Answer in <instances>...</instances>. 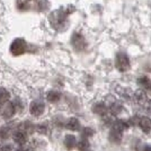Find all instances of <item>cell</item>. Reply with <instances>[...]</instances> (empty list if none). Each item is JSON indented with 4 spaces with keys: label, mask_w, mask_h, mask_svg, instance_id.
<instances>
[{
    "label": "cell",
    "mask_w": 151,
    "mask_h": 151,
    "mask_svg": "<svg viewBox=\"0 0 151 151\" xmlns=\"http://www.w3.org/2000/svg\"><path fill=\"white\" fill-rule=\"evenodd\" d=\"M26 49H27V44H26L25 40L23 38H16L10 44V53L15 57L24 54L26 52Z\"/></svg>",
    "instance_id": "obj_1"
},
{
    "label": "cell",
    "mask_w": 151,
    "mask_h": 151,
    "mask_svg": "<svg viewBox=\"0 0 151 151\" xmlns=\"http://www.w3.org/2000/svg\"><path fill=\"white\" fill-rule=\"evenodd\" d=\"M44 109H45L44 103H42V101H34L31 104V107H29V112L35 117L41 116L42 114L44 113Z\"/></svg>",
    "instance_id": "obj_2"
},
{
    "label": "cell",
    "mask_w": 151,
    "mask_h": 151,
    "mask_svg": "<svg viewBox=\"0 0 151 151\" xmlns=\"http://www.w3.org/2000/svg\"><path fill=\"white\" fill-rule=\"evenodd\" d=\"M116 67L120 71H126L130 68V61H129V58L126 57L125 54L120 53L117 54L116 57Z\"/></svg>",
    "instance_id": "obj_3"
},
{
    "label": "cell",
    "mask_w": 151,
    "mask_h": 151,
    "mask_svg": "<svg viewBox=\"0 0 151 151\" xmlns=\"http://www.w3.org/2000/svg\"><path fill=\"white\" fill-rule=\"evenodd\" d=\"M0 112H1V115H2L4 117L10 119V117H13L15 112H17V111H16V108L14 106L13 101H12V103H8V101H7L6 104H4V106L0 109Z\"/></svg>",
    "instance_id": "obj_4"
},
{
    "label": "cell",
    "mask_w": 151,
    "mask_h": 151,
    "mask_svg": "<svg viewBox=\"0 0 151 151\" xmlns=\"http://www.w3.org/2000/svg\"><path fill=\"white\" fill-rule=\"evenodd\" d=\"M93 112L95 114H97V115H101V116H105L108 112V107L104 104V103H101V101H98V103H96L94 106H93Z\"/></svg>",
    "instance_id": "obj_5"
},
{
    "label": "cell",
    "mask_w": 151,
    "mask_h": 151,
    "mask_svg": "<svg viewBox=\"0 0 151 151\" xmlns=\"http://www.w3.org/2000/svg\"><path fill=\"white\" fill-rule=\"evenodd\" d=\"M72 44L75 46L76 50H83L85 46H86V43H85V40L82 36H80L79 34H75L73 37H72Z\"/></svg>",
    "instance_id": "obj_6"
},
{
    "label": "cell",
    "mask_w": 151,
    "mask_h": 151,
    "mask_svg": "<svg viewBox=\"0 0 151 151\" xmlns=\"http://www.w3.org/2000/svg\"><path fill=\"white\" fill-rule=\"evenodd\" d=\"M139 126L141 127V130L145 133L151 132V119L150 117H147V116L141 117V119H140Z\"/></svg>",
    "instance_id": "obj_7"
},
{
    "label": "cell",
    "mask_w": 151,
    "mask_h": 151,
    "mask_svg": "<svg viewBox=\"0 0 151 151\" xmlns=\"http://www.w3.org/2000/svg\"><path fill=\"white\" fill-rule=\"evenodd\" d=\"M17 130H19V131H22V132L26 133L27 135L28 134H31V133L34 132V130H35V126L32 124L29 121H25V122H23L22 124H19L18 129Z\"/></svg>",
    "instance_id": "obj_8"
},
{
    "label": "cell",
    "mask_w": 151,
    "mask_h": 151,
    "mask_svg": "<svg viewBox=\"0 0 151 151\" xmlns=\"http://www.w3.org/2000/svg\"><path fill=\"white\" fill-rule=\"evenodd\" d=\"M14 141L19 145H24L27 141V134L22 131L17 130L16 132L14 133Z\"/></svg>",
    "instance_id": "obj_9"
},
{
    "label": "cell",
    "mask_w": 151,
    "mask_h": 151,
    "mask_svg": "<svg viewBox=\"0 0 151 151\" xmlns=\"http://www.w3.org/2000/svg\"><path fill=\"white\" fill-rule=\"evenodd\" d=\"M65 126H67V129L70 130V131H78L80 129V122H79L78 119H76V117H71V119H69V120L67 121Z\"/></svg>",
    "instance_id": "obj_10"
},
{
    "label": "cell",
    "mask_w": 151,
    "mask_h": 151,
    "mask_svg": "<svg viewBox=\"0 0 151 151\" xmlns=\"http://www.w3.org/2000/svg\"><path fill=\"white\" fill-rule=\"evenodd\" d=\"M108 139H109V141L113 142V143H120L121 141H122V132L113 129V130L109 132Z\"/></svg>",
    "instance_id": "obj_11"
},
{
    "label": "cell",
    "mask_w": 151,
    "mask_h": 151,
    "mask_svg": "<svg viewBox=\"0 0 151 151\" xmlns=\"http://www.w3.org/2000/svg\"><path fill=\"white\" fill-rule=\"evenodd\" d=\"M46 99L50 103H57L61 99V93L58 90H50L46 94Z\"/></svg>",
    "instance_id": "obj_12"
},
{
    "label": "cell",
    "mask_w": 151,
    "mask_h": 151,
    "mask_svg": "<svg viewBox=\"0 0 151 151\" xmlns=\"http://www.w3.org/2000/svg\"><path fill=\"white\" fill-rule=\"evenodd\" d=\"M113 129L117 130V131H125L126 129H129V124H127V120H115L113 124Z\"/></svg>",
    "instance_id": "obj_13"
},
{
    "label": "cell",
    "mask_w": 151,
    "mask_h": 151,
    "mask_svg": "<svg viewBox=\"0 0 151 151\" xmlns=\"http://www.w3.org/2000/svg\"><path fill=\"white\" fill-rule=\"evenodd\" d=\"M64 145L69 150L76 148V145H77V139H76V137H73V135H67L64 138Z\"/></svg>",
    "instance_id": "obj_14"
},
{
    "label": "cell",
    "mask_w": 151,
    "mask_h": 151,
    "mask_svg": "<svg viewBox=\"0 0 151 151\" xmlns=\"http://www.w3.org/2000/svg\"><path fill=\"white\" fill-rule=\"evenodd\" d=\"M108 111L111 112L112 115H117V114H120L122 112V105H121L120 103H117V101L112 103L111 106L108 107Z\"/></svg>",
    "instance_id": "obj_15"
},
{
    "label": "cell",
    "mask_w": 151,
    "mask_h": 151,
    "mask_svg": "<svg viewBox=\"0 0 151 151\" xmlns=\"http://www.w3.org/2000/svg\"><path fill=\"white\" fill-rule=\"evenodd\" d=\"M89 147H90V145H89V141L87 140V139L82 138V140H80L79 142H77V148H78V150L79 151L89 150Z\"/></svg>",
    "instance_id": "obj_16"
},
{
    "label": "cell",
    "mask_w": 151,
    "mask_h": 151,
    "mask_svg": "<svg viewBox=\"0 0 151 151\" xmlns=\"http://www.w3.org/2000/svg\"><path fill=\"white\" fill-rule=\"evenodd\" d=\"M134 101L138 104H145L147 101V95L145 94V91H137L134 94Z\"/></svg>",
    "instance_id": "obj_17"
},
{
    "label": "cell",
    "mask_w": 151,
    "mask_h": 151,
    "mask_svg": "<svg viewBox=\"0 0 151 151\" xmlns=\"http://www.w3.org/2000/svg\"><path fill=\"white\" fill-rule=\"evenodd\" d=\"M10 98V94L9 91L5 88H0V103L1 104H6L7 101Z\"/></svg>",
    "instance_id": "obj_18"
},
{
    "label": "cell",
    "mask_w": 151,
    "mask_h": 151,
    "mask_svg": "<svg viewBox=\"0 0 151 151\" xmlns=\"http://www.w3.org/2000/svg\"><path fill=\"white\" fill-rule=\"evenodd\" d=\"M12 134V131L9 127H0V140H7V139L10 137Z\"/></svg>",
    "instance_id": "obj_19"
},
{
    "label": "cell",
    "mask_w": 151,
    "mask_h": 151,
    "mask_svg": "<svg viewBox=\"0 0 151 151\" xmlns=\"http://www.w3.org/2000/svg\"><path fill=\"white\" fill-rule=\"evenodd\" d=\"M139 85L142 87V88L145 89H151V81L147 78V77H141L138 80Z\"/></svg>",
    "instance_id": "obj_20"
},
{
    "label": "cell",
    "mask_w": 151,
    "mask_h": 151,
    "mask_svg": "<svg viewBox=\"0 0 151 151\" xmlns=\"http://www.w3.org/2000/svg\"><path fill=\"white\" fill-rule=\"evenodd\" d=\"M94 135V130L91 127H83L81 130V137L83 139H88Z\"/></svg>",
    "instance_id": "obj_21"
},
{
    "label": "cell",
    "mask_w": 151,
    "mask_h": 151,
    "mask_svg": "<svg viewBox=\"0 0 151 151\" xmlns=\"http://www.w3.org/2000/svg\"><path fill=\"white\" fill-rule=\"evenodd\" d=\"M140 116L138 115H134L132 117H130L129 120H127V124H129V127H131V126H135V125H139V123H140Z\"/></svg>",
    "instance_id": "obj_22"
},
{
    "label": "cell",
    "mask_w": 151,
    "mask_h": 151,
    "mask_svg": "<svg viewBox=\"0 0 151 151\" xmlns=\"http://www.w3.org/2000/svg\"><path fill=\"white\" fill-rule=\"evenodd\" d=\"M13 104H14V106H15V108H16V111H17V112L23 111L24 105H23V101H20V99H15V101H13Z\"/></svg>",
    "instance_id": "obj_23"
},
{
    "label": "cell",
    "mask_w": 151,
    "mask_h": 151,
    "mask_svg": "<svg viewBox=\"0 0 151 151\" xmlns=\"http://www.w3.org/2000/svg\"><path fill=\"white\" fill-rule=\"evenodd\" d=\"M35 130H37L40 133H42V134H46L47 133V130H49V127L45 125V124H41V125H38L37 127H35Z\"/></svg>",
    "instance_id": "obj_24"
},
{
    "label": "cell",
    "mask_w": 151,
    "mask_h": 151,
    "mask_svg": "<svg viewBox=\"0 0 151 151\" xmlns=\"http://www.w3.org/2000/svg\"><path fill=\"white\" fill-rule=\"evenodd\" d=\"M114 122H115V120H114L112 116H106V115H105V119H104V123H105V125L113 126Z\"/></svg>",
    "instance_id": "obj_25"
},
{
    "label": "cell",
    "mask_w": 151,
    "mask_h": 151,
    "mask_svg": "<svg viewBox=\"0 0 151 151\" xmlns=\"http://www.w3.org/2000/svg\"><path fill=\"white\" fill-rule=\"evenodd\" d=\"M0 151H13V147L10 145H4L0 147Z\"/></svg>",
    "instance_id": "obj_26"
},
{
    "label": "cell",
    "mask_w": 151,
    "mask_h": 151,
    "mask_svg": "<svg viewBox=\"0 0 151 151\" xmlns=\"http://www.w3.org/2000/svg\"><path fill=\"white\" fill-rule=\"evenodd\" d=\"M18 151H34V150L32 149L31 147H24V145H22L18 149Z\"/></svg>",
    "instance_id": "obj_27"
},
{
    "label": "cell",
    "mask_w": 151,
    "mask_h": 151,
    "mask_svg": "<svg viewBox=\"0 0 151 151\" xmlns=\"http://www.w3.org/2000/svg\"><path fill=\"white\" fill-rule=\"evenodd\" d=\"M143 151H151V145H145L143 148Z\"/></svg>",
    "instance_id": "obj_28"
},
{
    "label": "cell",
    "mask_w": 151,
    "mask_h": 151,
    "mask_svg": "<svg viewBox=\"0 0 151 151\" xmlns=\"http://www.w3.org/2000/svg\"><path fill=\"white\" fill-rule=\"evenodd\" d=\"M2 106H4V104H1V103H0V109L2 108Z\"/></svg>",
    "instance_id": "obj_29"
},
{
    "label": "cell",
    "mask_w": 151,
    "mask_h": 151,
    "mask_svg": "<svg viewBox=\"0 0 151 151\" xmlns=\"http://www.w3.org/2000/svg\"><path fill=\"white\" fill-rule=\"evenodd\" d=\"M87 151H90V150H87Z\"/></svg>",
    "instance_id": "obj_30"
}]
</instances>
